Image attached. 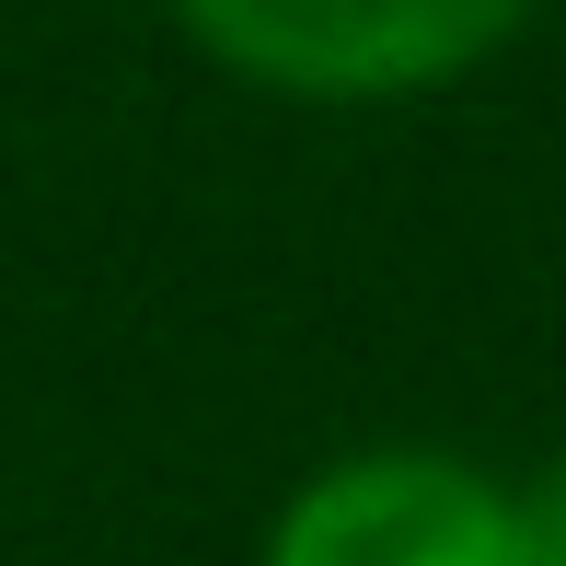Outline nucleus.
<instances>
[{"mask_svg":"<svg viewBox=\"0 0 566 566\" xmlns=\"http://www.w3.org/2000/svg\"><path fill=\"white\" fill-rule=\"evenodd\" d=\"M532 0H174L197 46L290 105H405L521 35Z\"/></svg>","mask_w":566,"mask_h":566,"instance_id":"nucleus-1","label":"nucleus"},{"mask_svg":"<svg viewBox=\"0 0 566 566\" xmlns=\"http://www.w3.org/2000/svg\"><path fill=\"white\" fill-rule=\"evenodd\" d=\"M509 497H521V566H566V451L532 485H509Z\"/></svg>","mask_w":566,"mask_h":566,"instance_id":"nucleus-3","label":"nucleus"},{"mask_svg":"<svg viewBox=\"0 0 566 566\" xmlns=\"http://www.w3.org/2000/svg\"><path fill=\"white\" fill-rule=\"evenodd\" d=\"M266 566H521V497L462 451H347L277 509Z\"/></svg>","mask_w":566,"mask_h":566,"instance_id":"nucleus-2","label":"nucleus"}]
</instances>
